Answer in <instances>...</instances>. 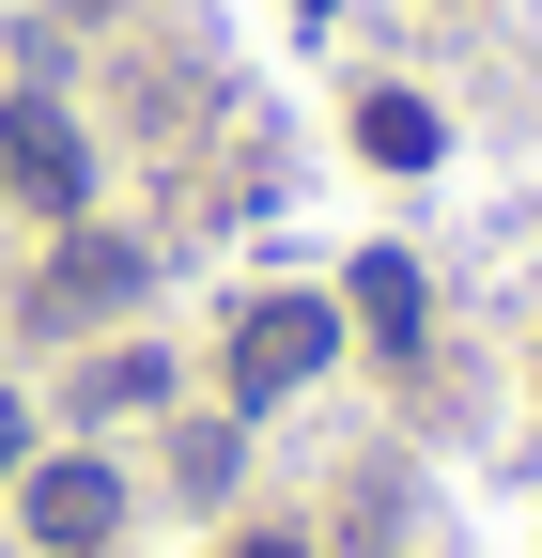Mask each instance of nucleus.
<instances>
[{
  "mask_svg": "<svg viewBox=\"0 0 542 558\" xmlns=\"http://www.w3.org/2000/svg\"><path fill=\"white\" fill-rule=\"evenodd\" d=\"M32 465V418H16V388H0V481H16Z\"/></svg>",
  "mask_w": 542,
  "mask_h": 558,
  "instance_id": "8",
  "label": "nucleus"
},
{
  "mask_svg": "<svg viewBox=\"0 0 542 558\" xmlns=\"http://www.w3.org/2000/svg\"><path fill=\"white\" fill-rule=\"evenodd\" d=\"M357 311H372V341H419V279L372 248V264H357Z\"/></svg>",
  "mask_w": 542,
  "mask_h": 558,
  "instance_id": "5",
  "label": "nucleus"
},
{
  "mask_svg": "<svg viewBox=\"0 0 542 558\" xmlns=\"http://www.w3.org/2000/svg\"><path fill=\"white\" fill-rule=\"evenodd\" d=\"M16 512H32V543H47V558H94V543L124 527V481H109L94 450H62V465H32V497H16Z\"/></svg>",
  "mask_w": 542,
  "mask_h": 558,
  "instance_id": "3",
  "label": "nucleus"
},
{
  "mask_svg": "<svg viewBox=\"0 0 542 558\" xmlns=\"http://www.w3.org/2000/svg\"><path fill=\"white\" fill-rule=\"evenodd\" d=\"M0 186H16V202H47V218H78L94 156H78V124H62L47 94H16V109H0Z\"/></svg>",
  "mask_w": 542,
  "mask_h": 558,
  "instance_id": "2",
  "label": "nucleus"
},
{
  "mask_svg": "<svg viewBox=\"0 0 542 558\" xmlns=\"http://www.w3.org/2000/svg\"><path fill=\"white\" fill-rule=\"evenodd\" d=\"M109 295H140V248H109V233H78L47 264V326H78V311H109Z\"/></svg>",
  "mask_w": 542,
  "mask_h": 558,
  "instance_id": "4",
  "label": "nucleus"
},
{
  "mask_svg": "<svg viewBox=\"0 0 542 558\" xmlns=\"http://www.w3.org/2000/svg\"><path fill=\"white\" fill-rule=\"evenodd\" d=\"M233 558H295V543H233Z\"/></svg>",
  "mask_w": 542,
  "mask_h": 558,
  "instance_id": "9",
  "label": "nucleus"
},
{
  "mask_svg": "<svg viewBox=\"0 0 542 558\" xmlns=\"http://www.w3.org/2000/svg\"><path fill=\"white\" fill-rule=\"evenodd\" d=\"M357 124H372V156H403V171H419V156H434V109H419V94H372Z\"/></svg>",
  "mask_w": 542,
  "mask_h": 558,
  "instance_id": "6",
  "label": "nucleus"
},
{
  "mask_svg": "<svg viewBox=\"0 0 542 558\" xmlns=\"http://www.w3.org/2000/svg\"><path fill=\"white\" fill-rule=\"evenodd\" d=\"M325 341H342V311H325V295H263V311H233V403H295V388L325 373Z\"/></svg>",
  "mask_w": 542,
  "mask_h": 558,
  "instance_id": "1",
  "label": "nucleus"
},
{
  "mask_svg": "<svg viewBox=\"0 0 542 558\" xmlns=\"http://www.w3.org/2000/svg\"><path fill=\"white\" fill-rule=\"evenodd\" d=\"M171 388V357H140V341H124V357H94V403H156Z\"/></svg>",
  "mask_w": 542,
  "mask_h": 558,
  "instance_id": "7",
  "label": "nucleus"
},
{
  "mask_svg": "<svg viewBox=\"0 0 542 558\" xmlns=\"http://www.w3.org/2000/svg\"><path fill=\"white\" fill-rule=\"evenodd\" d=\"M94 558H109V543H94Z\"/></svg>",
  "mask_w": 542,
  "mask_h": 558,
  "instance_id": "10",
  "label": "nucleus"
}]
</instances>
